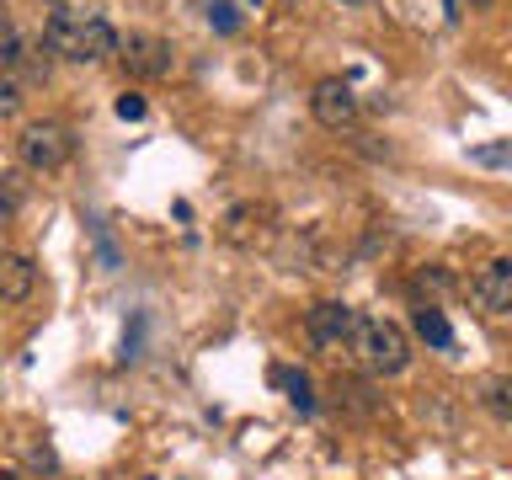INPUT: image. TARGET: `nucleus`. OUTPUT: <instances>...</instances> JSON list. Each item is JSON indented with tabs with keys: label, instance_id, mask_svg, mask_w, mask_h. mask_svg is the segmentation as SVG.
<instances>
[{
	"label": "nucleus",
	"instance_id": "f257e3e1",
	"mask_svg": "<svg viewBox=\"0 0 512 480\" xmlns=\"http://www.w3.org/2000/svg\"><path fill=\"white\" fill-rule=\"evenodd\" d=\"M43 48H48V54H59V59L96 64V59H112V54H118V32H112L107 16L48 11V22H43Z\"/></svg>",
	"mask_w": 512,
	"mask_h": 480
},
{
	"label": "nucleus",
	"instance_id": "f03ea898",
	"mask_svg": "<svg viewBox=\"0 0 512 480\" xmlns=\"http://www.w3.org/2000/svg\"><path fill=\"white\" fill-rule=\"evenodd\" d=\"M347 347L358 352V363L368 368V374H406V363H411L406 331L390 326V320H374V315H358V326H352Z\"/></svg>",
	"mask_w": 512,
	"mask_h": 480
},
{
	"label": "nucleus",
	"instance_id": "7ed1b4c3",
	"mask_svg": "<svg viewBox=\"0 0 512 480\" xmlns=\"http://www.w3.org/2000/svg\"><path fill=\"white\" fill-rule=\"evenodd\" d=\"M75 155V139L64 123H27L22 128V166L27 171H59L70 166Z\"/></svg>",
	"mask_w": 512,
	"mask_h": 480
},
{
	"label": "nucleus",
	"instance_id": "20e7f679",
	"mask_svg": "<svg viewBox=\"0 0 512 480\" xmlns=\"http://www.w3.org/2000/svg\"><path fill=\"white\" fill-rule=\"evenodd\" d=\"M118 59H123V70L128 75H139V80H160V75H171V43L166 38H150V32H134V38H118Z\"/></svg>",
	"mask_w": 512,
	"mask_h": 480
},
{
	"label": "nucleus",
	"instance_id": "39448f33",
	"mask_svg": "<svg viewBox=\"0 0 512 480\" xmlns=\"http://www.w3.org/2000/svg\"><path fill=\"white\" fill-rule=\"evenodd\" d=\"M470 299L480 304V315H507L512 310V262L507 256H496V262H486L475 272Z\"/></svg>",
	"mask_w": 512,
	"mask_h": 480
},
{
	"label": "nucleus",
	"instance_id": "423d86ee",
	"mask_svg": "<svg viewBox=\"0 0 512 480\" xmlns=\"http://www.w3.org/2000/svg\"><path fill=\"white\" fill-rule=\"evenodd\" d=\"M310 112H315V123H326V128H352V118H358V96H352L347 80L331 75L310 91Z\"/></svg>",
	"mask_w": 512,
	"mask_h": 480
},
{
	"label": "nucleus",
	"instance_id": "0eeeda50",
	"mask_svg": "<svg viewBox=\"0 0 512 480\" xmlns=\"http://www.w3.org/2000/svg\"><path fill=\"white\" fill-rule=\"evenodd\" d=\"M304 326H310V336H315L320 347H342L347 336H352V326H358V310L342 304V299H320Z\"/></svg>",
	"mask_w": 512,
	"mask_h": 480
},
{
	"label": "nucleus",
	"instance_id": "6e6552de",
	"mask_svg": "<svg viewBox=\"0 0 512 480\" xmlns=\"http://www.w3.org/2000/svg\"><path fill=\"white\" fill-rule=\"evenodd\" d=\"M32 283H38V267H32L22 251H0V299L22 304L32 294Z\"/></svg>",
	"mask_w": 512,
	"mask_h": 480
},
{
	"label": "nucleus",
	"instance_id": "1a4fd4ad",
	"mask_svg": "<svg viewBox=\"0 0 512 480\" xmlns=\"http://www.w3.org/2000/svg\"><path fill=\"white\" fill-rule=\"evenodd\" d=\"M272 384L288 395V406H294V411H315V384H310V374H304V368L278 363V368H272Z\"/></svg>",
	"mask_w": 512,
	"mask_h": 480
},
{
	"label": "nucleus",
	"instance_id": "9d476101",
	"mask_svg": "<svg viewBox=\"0 0 512 480\" xmlns=\"http://www.w3.org/2000/svg\"><path fill=\"white\" fill-rule=\"evenodd\" d=\"M416 336H422V342H432V347H454V326H448L443 310H432V304H422V310H416Z\"/></svg>",
	"mask_w": 512,
	"mask_h": 480
},
{
	"label": "nucleus",
	"instance_id": "9b49d317",
	"mask_svg": "<svg viewBox=\"0 0 512 480\" xmlns=\"http://www.w3.org/2000/svg\"><path fill=\"white\" fill-rule=\"evenodd\" d=\"M22 176H11V171H0V224H11L16 214H22Z\"/></svg>",
	"mask_w": 512,
	"mask_h": 480
},
{
	"label": "nucleus",
	"instance_id": "f8f14e48",
	"mask_svg": "<svg viewBox=\"0 0 512 480\" xmlns=\"http://www.w3.org/2000/svg\"><path fill=\"white\" fill-rule=\"evenodd\" d=\"M16 59H22V32H16V22L0 11V70H11Z\"/></svg>",
	"mask_w": 512,
	"mask_h": 480
},
{
	"label": "nucleus",
	"instance_id": "ddd939ff",
	"mask_svg": "<svg viewBox=\"0 0 512 480\" xmlns=\"http://www.w3.org/2000/svg\"><path fill=\"white\" fill-rule=\"evenodd\" d=\"M512 384L507 379H486V411L496 416V422H507V416H512Z\"/></svg>",
	"mask_w": 512,
	"mask_h": 480
},
{
	"label": "nucleus",
	"instance_id": "4468645a",
	"mask_svg": "<svg viewBox=\"0 0 512 480\" xmlns=\"http://www.w3.org/2000/svg\"><path fill=\"white\" fill-rule=\"evenodd\" d=\"M203 11H208V22H214V32H235L240 27V11L230 6V0H203Z\"/></svg>",
	"mask_w": 512,
	"mask_h": 480
},
{
	"label": "nucleus",
	"instance_id": "2eb2a0df",
	"mask_svg": "<svg viewBox=\"0 0 512 480\" xmlns=\"http://www.w3.org/2000/svg\"><path fill=\"white\" fill-rule=\"evenodd\" d=\"M22 454H27V464H32V470H54V448H48V443H22Z\"/></svg>",
	"mask_w": 512,
	"mask_h": 480
},
{
	"label": "nucleus",
	"instance_id": "dca6fc26",
	"mask_svg": "<svg viewBox=\"0 0 512 480\" xmlns=\"http://www.w3.org/2000/svg\"><path fill=\"white\" fill-rule=\"evenodd\" d=\"M144 112H150V107H144V96H139V91H123V96H118V118H128V123H139Z\"/></svg>",
	"mask_w": 512,
	"mask_h": 480
},
{
	"label": "nucleus",
	"instance_id": "f3484780",
	"mask_svg": "<svg viewBox=\"0 0 512 480\" xmlns=\"http://www.w3.org/2000/svg\"><path fill=\"white\" fill-rule=\"evenodd\" d=\"M0 480H16V470H0Z\"/></svg>",
	"mask_w": 512,
	"mask_h": 480
},
{
	"label": "nucleus",
	"instance_id": "a211bd4d",
	"mask_svg": "<svg viewBox=\"0 0 512 480\" xmlns=\"http://www.w3.org/2000/svg\"><path fill=\"white\" fill-rule=\"evenodd\" d=\"M347 6H368V0H347Z\"/></svg>",
	"mask_w": 512,
	"mask_h": 480
},
{
	"label": "nucleus",
	"instance_id": "6ab92c4d",
	"mask_svg": "<svg viewBox=\"0 0 512 480\" xmlns=\"http://www.w3.org/2000/svg\"><path fill=\"white\" fill-rule=\"evenodd\" d=\"M475 6H491V0H475Z\"/></svg>",
	"mask_w": 512,
	"mask_h": 480
},
{
	"label": "nucleus",
	"instance_id": "aec40b11",
	"mask_svg": "<svg viewBox=\"0 0 512 480\" xmlns=\"http://www.w3.org/2000/svg\"><path fill=\"white\" fill-rule=\"evenodd\" d=\"M251 6H262V0H251Z\"/></svg>",
	"mask_w": 512,
	"mask_h": 480
}]
</instances>
